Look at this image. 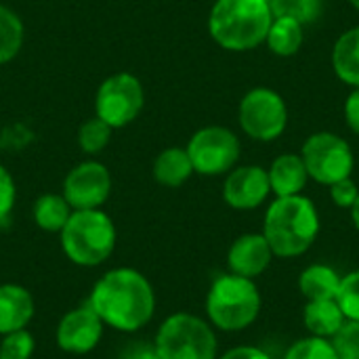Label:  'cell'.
<instances>
[{"mask_svg":"<svg viewBox=\"0 0 359 359\" xmlns=\"http://www.w3.org/2000/svg\"><path fill=\"white\" fill-rule=\"evenodd\" d=\"M271 194L269 175L261 166H242L229 172L223 185L225 202L236 210L259 208Z\"/></svg>","mask_w":359,"mask_h":359,"instance_id":"cell-13","label":"cell"},{"mask_svg":"<svg viewBox=\"0 0 359 359\" xmlns=\"http://www.w3.org/2000/svg\"><path fill=\"white\" fill-rule=\"evenodd\" d=\"M351 219H353V225H355V229L359 231V198L355 200V204L351 206Z\"/></svg>","mask_w":359,"mask_h":359,"instance_id":"cell-35","label":"cell"},{"mask_svg":"<svg viewBox=\"0 0 359 359\" xmlns=\"http://www.w3.org/2000/svg\"><path fill=\"white\" fill-rule=\"evenodd\" d=\"M15 204V183L4 166H0V223L8 217Z\"/></svg>","mask_w":359,"mask_h":359,"instance_id":"cell-31","label":"cell"},{"mask_svg":"<svg viewBox=\"0 0 359 359\" xmlns=\"http://www.w3.org/2000/svg\"><path fill=\"white\" fill-rule=\"evenodd\" d=\"M97 118L111 128L130 124L143 109V88L133 74H114L97 90Z\"/></svg>","mask_w":359,"mask_h":359,"instance_id":"cell-9","label":"cell"},{"mask_svg":"<svg viewBox=\"0 0 359 359\" xmlns=\"http://www.w3.org/2000/svg\"><path fill=\"white\" fill-rule=\"evenodd\" d=\"M305 328L311 332V337L320 339H332L347 322L343 309L339 307L337 299L328 301H309L303 311Z\"/></svg>","mask_w":359,"mask_h":359,"instance_id":"cell-17","label":"cell"},{"mask_svg":"<svg viewBox=\"0 0 359 359\" xmlns=\"http://www.w3.org/2000/svg\"><path fill=\"white\" fill-rule=\"evenodd\" d=\"M284 359H339L332 341L320 339V337H309L299 343H294Z\"/></svg>","mask_w":359,"mask_h":359,"instance_id":"cell-26","label":"cell"},{"mask_svg":"<svg viewBox=\"0 0 359 359\" xmlns=\"http://www.w3.org/2000/svg\"><path fill=\"white\" fill-rule=\"evenodd\" d=\"M111 137V126L101 118L84 122L78 130V145L84 154H99Z\"/></svg>","mask_w":359,"mask_h":359,"instance_id":"cell-25","label":"cell"},{"mask_svg":"<svg viewBox=\"0 0 359 359\" xmlns=\"http://www.w3.org/2000/svg\"><path fill=\"white\" fill-rule=\"evenodd\" d=\"M320 233V217L316 204L305 196L276 198L265 212L263 236L273 257L292 259L305 255Z\"/></svg>","mask_w":359,"mask_h":359,"instance_id":"cell-2","label":"cell"},{"mask_svg":"<svg viewBox=\"0 0 359 359\" xmlns=\"http://www.w3.org/2000/svg\"><path fill=\"white\" fill-rule=\"evenodd\" d=\"M259 311L261 294L250 278L225 273L212 282L206 297V313L219 330H244L259 318Z\"/></svg>","mask_w":359,"mask_h":359,"instance_id":"cell-5","label":"cell"},{"mask_svg":"<svg viewBox=\"0 0 359 359\" xmlns=\"http://www.w3.org/2000/svg\"><path fill=\"white\" fill-rule=\"evenodd\" d=\"M103 337V322L90 305L78 307L63 316L57 326V345L65 353L84 355L93 351Z\"/></svg>","mask_w":359,"mask_h":359,"instance_id":"cell-12","label":"cell"},{"mask_svg":"<svg viewBox=\"0 0 359 359\" xmlns=\"http://www.w3.org/2000/svg\"><path fill=\"white\" fill-rule=\"evenodd\" d=\"M332 67L345 84L359 88V25L339 36L332 48Z\"/></svg>","mask_w":359,"mask_h":359,"instance_id":"cell-18","label":"cell"},{"mask_svg":"<svg viewBox=\"0 0 359 359\" xmlns=\"http://www.w3.org/2000/svg\"><path fill=\"white\" fill-rule=\"evenodd\" d=\"M337 303L343 309L347 322H359V269L341 280Z\"/></svg>","mask_w":359,"mask_h":359,"instance_id":"cell-27","label":"cell"},{"mask_svg":"<svg viewBox=\"0 0 359 359\" xmlns=\"http://www.w3.org/2000/svg\"><path fill=\"white\" fill-rule=\"evenodd\" d=\"M34 318L32 294L17 284L0 286V334L25 330Z\"/></svg>","mask_w":359,"mask_h":359,"instance_id":"cell-15","label":"cell"},{"mask_svg":"<svg viewBox=\"0 0 359 359\" xmlns=\"http://www.w3.org/2000/svg\"><path fill=\"white\" fill-rule=\"evenodd\" d=\"M269 8L273 17H286L301 25H311L322 17L324 0H271Z\"/></svg>","mask_w":359,"mask_h":359,"instance_id":"cell-23","label":"cell"},{"mask_svg":"<svg viewBox=\"0 0 359 359\" xmlns=\"http://www.w3.org/2000/svg\"><path fill=\"white\" fill-rule=\"evenodd\" d=\"M61 233V248L80 267H97L116 248V227L101 210H76Z\"/></svg>","mask_w":359,"mask_h":359,"instance_id":"cell-4","label":"cell"},{"mask_svg":"<svg viewBox=\"0 0 359 359\" xmlns=\"http://www.w3.org/2000/svg\"><path fill=\"white\" fill-rule=\"evenodd\" d=\"M23 42V23L6 6L0 4V63L11 61Z\"/></svg>","mask_w":359,"mask_h":359,"instance_id":"cell-24","label":"cell"},{"mask_svg":"<svg viewBox=\"0 0 359 359\" xmlns=\"http://www.w3.org/2000/svg\"><path fill=\"white\" fill-rule=\"evenodd\" d=\"M332 345L339 359H359V322H345L332 337Z\"/></svg>","mask_w":359,"mask_h":359,"instance_id":"cell-29","label":"cell"},{"mask_svg":"<svg viewBox=\"0 0 359 359\" xmlns=\"http://www.w3.org/2000/svg\"><path fill=\"white\" fill-rule=\"evenodd\" d=\"M349 2H351V4H353V6L359 11V0H349Z\"/></svg>","mask_w":359,"mask_h":359,"instance_id":"cell-36","label":"cell"},{"mask_svg":"<svg viewBox=\"0 0 359 359\" xmlns=\"http://www.w3.org/2000/svg\"><path fill=\"white\" fill-rule=\"evenodd\" d=\"M271 21L265 0H217L208 29L212 40L227 50H252L265 42Z\"/></svg>","mask_w":359,"mask_h":359,"instance_id":"cell-3","label":"cell"},{"mask_svg":"<svg viewBox=\"0 0 359 359\" xmlns=\"http://www.w3.org/2000/svg\"><path fill=\"white\" fill-rule=\"evenodd\" d=\"M269 175V185L271 191L278 198H288V196H299L307 181L309 172L305 168V162L297 154H282L271 162V168L267 170Z\"/></svg>","mask_w":359,"mask_h":359,"instance_id":"cell-16","label":"cell"},{"mask_svg":"<svg viewBox=\"0 0 359 359\" xmlns=\"http://www.w3.org/2000/svg\"><path fill=\"white\" fill-rule=\"evenodd\" d=\"M273 259V250L263 233H246L238 238L227 255V263L231 273L242 278L261 276Z\"/></svg>","mask_w":359,"mask_h":359,"instance_id":"cell-14","label":"cell"},{"mask_svg":"<svg viewBox=\"0 0 359 359\" xmlns=\"http://www.w3.org/2000/svg\"><path fill=\"white\" fill-rule=\"evenodd\" d=\"M345 120H347V126L355 135H359V88H353L345 101Z\"/></svg>","mask_w":359,"mask_h":359,"instance_id":"cell-33","label":"cell"},{"mask_svg":"<svg viewBox=\"0 0 359 359\" xmlns=\"http://www.w3.org/2000/svg\"><path fill=\"white\" fill-rule=\"evenodd\" d=\"M69 204L63 196L44 194L34 204V221L44 231H61L69 219Z\"/></svg>","mask_w":359,"mask_h":359,"instance_id":"cell-22","label":"cell"},{"mask_svg":"<svg viewBox=\"0 0 359 359\" xmlns=\"http://www.w3.org/2000/svg\"><path fill=\"white\" fill-rule=\"evenodd\" d=\"M111 191V177L99 162L78 164L63 181V198L76 210L99 208Z\"/></svg>","mask_w":359,"mask_h":359,"instance_id":"cell-11","label":"cell"},{"mask_svg":"<svg viewBox=\"0 0 359 359\" xmlns=\"http://www.w3.org/2000/svg\"><path fill=\"white\" fill-rule=\"evenodd\" d=\"M194 172V164L189 160L187 149L181 147H168L164 149L156 162H154V177L160 185L166 187H179L183 185Z\"/></svg>","mask_w":359,"mask_h":359,"instance_id":"cell-19","label":"cell"},{"mask_svg":"<svg viewBox=\"0 0 359 359\" xmlns=\"http://www.w3.org/2000/svg\"><path fill=\"white\" fill-rule=\"evenodd\" d=\"M341 276L328 265H311L299 278V288L307 301L337 299L341 288Z\"/></svg>","mask_w":359,"mask_h":359,"instance_id":"cell-20","label":"cell"},{"mask_svg":"<svg viewBox=\"0 0 359 359\" xmlns=\"http://www.w3.org/2000/svg\"><path fill=\"white\" fill-rule=\"evenodd\" d=\"M221 359H271L263 349L259 347H236L227 351Z\"/></svg>","mask_w":359,"mask_h":359,"instance_id":"cell-34","label":"cell"},{"mask_svg":"<svg viewBox=\"0 0 359 359\" xmlns=\"http://www.w3.org/2000/svg\"><path fill=\"white\" fill-rule=\"evenodd\" d=\"M187 154L196 172L215 177L233 168L240 158V141L229 128L206 126L191 137Z\"/></svg>","mask_w":359,"mask_h":359,"instance_id":"cell-10","label":"cell"},{"mask_svg":"<svg viewBox=\"0 0 359 359\" xmlns=\"http://www.w3.org/2000/svg\"><path fill=\"white\" fill-rule=\"evenodd\" d=\"M301 158L309 177L320 185H332L351 177L355 164L351 145L334 133L311 135L301 149Z\"/></svg>","mask_w":359,"mask_h":359,"instance_id":"cell-7","label":"cell"},{"mask_svg":"<svg viewBox=\"0 0 359 359\" xmlns=\"http://www.w3.org/2000/svg\"><path fill=\"white\" fill-rule=\"evenodd\" d=\"M154 345L160 359H217L212 328L191 313L170 316L160 326Z\"/></svg>","mask_w":359,"mask_h":359,"instance_id":"cell-6","label":"cell"},{"mask_svg":"<svg viewBox=\"0 0 359 359\" xmlns=\"http://www.w3.org/2000/svg\"><path fill=\"white\" fill-rule=\"evenodd\" d=\"M240 126L255 141H276L288 126V107L280 93L252 88L240 101Z\"/></svg>","mask_w":359,"mask_h":359,"instance_id":"cell-8","label":"cell"},{"mask_svg":"<svg viewBox=\"0 0 359 359\" xmlns=\"http://www.w3.org/2000/svg\"><path fill=\"white\" fill-rule=\"evenodd\" d=\"M265 2H267V4H269V2H271V0H265Z\"/></svg>","mask_w":359,"mask_h":359,"instance_id":"cell-37","label":"cell"},{"mask_svg":"<svg viewBox=\"0 0 359 359\" xmlns=\"http://www.w3.org/2000/svg\"><path fill=\"white\" fill-rule=\"evenodd\" d=\"M88 305L103 324L120 332H137L154 318L156 294L143 273L120 267L95 284Z\"/></svg>","mask_w":359,"mask_h":359,"instance_id":"cell-1","label":"cell"},{"mask_svg":"<svg viewBox=\"0 0 359 359\" xmlns=\"http://www.w3.org/2000/svg\"><path fill=\"white\" fill-rule=\"evenodd\" d=\"M330 196H332V202L339 208H349L351 210V206L355 204V200L359 198V187L351 177H347V179L337 181V183L330 185Z\"/></svg>","mask_w":359,"mask_h":359,"instance_id":"cell-30","label":"cell"},{"mask_svg":"<svg viewBox=\"0 0 359 359\" xmlns=\"http://www.w3.org/2000/svg\"><path fill=\"white\" fill-rule=\"evenodd\" d=\"M118 359H160L158 355V349L154 343H147V341H135V343H128L120 358Z\"/></svg>","mask_w":359,"mask_h":359,"instance_id":"cell-32","label":"cell"},{"mask_svg":"<svg viewBox=\"0 0 359 359\" xmlns=\"http://www.w3.org/2000/svg\"><path fill=\"white\" fill-rule=\"evenodd\" d=\"M36 341L27 330H17L11 334H4V341L0 345V359H29L34 355Z\"/></svg>","mask_w":359,"mask_h":359,"instance_id":"cell-28","label":"cell"},{"mask_svg":"<svg viewBox=\"0 0 359 359\" xmlns=\"http://www.w3.org/2000/svg\"><path fill=\"white\" fill-rule=\"evenodd\" d=\"M303 27L299 21L294 19H286V17H273L269 32H267V46L273 55L278 57H292L301 50L303 46Z\"/></svg>","mask_w":359,"mask_h":359,"instance_id":"cell-21","label":"cell"}]
</instances>
